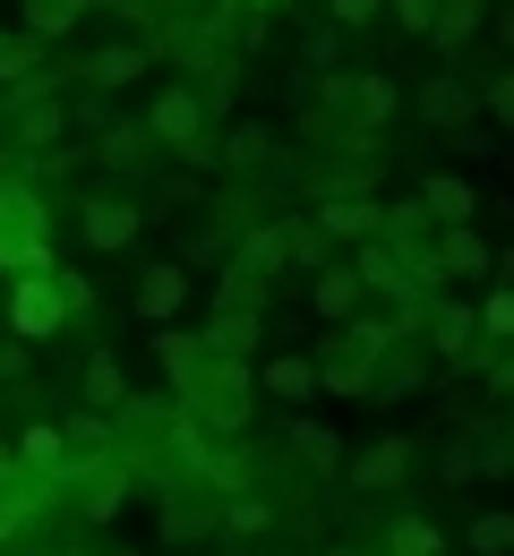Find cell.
<instances>
[{"instance_id":"17","label":"cell","mask_w":514,"mask_h":556,"mask_svg":"<svg viewBox=\"0 0 514 556\" xmlns=\"http://www.w3.org/2000/svg\"><path fill=\"white\" fill-rule=\"evenodd\" d=\"M154 359H163V377H172V394H180V386L206 368V334H180V326H163V334H154Z\"/></svg>"},{"instance_id":"40","label":"cell","mask_w":514,"mask_h":556,"mask_svg":"<svg viewBox=\"0 0 514 556\" xmlns=\"http://www.w3.org/2000/svg\"><path fill=\"white\" fill-rule=\"evenodd\" d=\"M0 43H9V35H0Z\"/></svg>"},{"instance_id":"25","label":"cell","mask_w":514,"mask_h":556,"mask_svg":"<svg viewBox=\"0 0 514 556\" xmlns=\"http://www.w3.org/2000/svg\"><path fill=\"white\" fill-rule=\"evenodd\" d=\"M472 317H480V343H514V282H498Z\"/></svg>"},{"instance_id":"19","label":"cell","mask_w":514,"mask_h":556,"mask_svg":"<svg viewBox=\"0 0 514 556\" xmlns=\"http://www.w3.org/2000/svg\"><path fill=\"white\" fill-rule=\"evenodd\" d=\"M472 112H480V94H472L463 77H438V86L421 94V121H438V129H463Z\"/></svg>"},{"instance_id":"29","label":"cell","mask_w":514,"mask_h":556,"mask_svg":"<svg viewBox=\"0 0 514 556\" xmlns=\"http://www.w3.org/2000/svg\"><path fill=\"white\" fill-rule=\"evenodd\" d=\"M514 548V514H472V556H506Z\"/></svg>"},{"instance_id":"32","label":"cell","mask_w":514,"mask_h":556,"mask_svg":"<svg viewBox=\"0 0 514 556\" xmlns=\"http://www.w3.org/2000/svg\"><path fill=\"white\" fill-rule=\"evenodd\" d=\"M472 471H480V454H472V445H438V480H472Z\"/></svg>"},{"instance_id":"9","label":"cell","mask_w":514,"mask_h":556,"mask_svg":"<svg viewBox=\"0 0 514 556\" xmlns=\"http://www.w3.org/2000/svg\"><path fill=\"white\" fill-rule=\"evenodd\" d=\"M9 112V129H17V146H35V154H61V138H70V112L52 103V94H26V103H0Z\"/></svg>"},{"instance_id":"11","label":"cell","mask_w":514,"mask_h":556,"mask_svg":"<svg viewBox=\"0 0 514 556\" xmlns=\"http://www.w3.org/2000/svg\"><path fill=\"white\" fill-rule=\"evenodd\" d=\"M498 266V249L472 231V223H454V231H438V275H454V282H472V275H489Z\"/></svg>"},{"instance_id":"2","label":"cell","mask_w":514,"mask_h":556,"mask_svg":"<svg viewBox=\"0 0 514 556\" xmlns=\"http://www.w3.org/2000/svg\"><path fill=\"white\" fill-rule=\"evenodd\" d=\"M172 403L198 419V428L231 437V428H249V403H258V368H249V359H223V351H206V368H198V377H189Z\"/></svg>"},{"instance_id":"18","label":"cell","mask_w":514,"mask_h":556,"mask_svg":"<svg viewBox=\"0 0 514 556\" xmlns=\"http://www.w3.org/2000/svg\"><path fill=\"white\" fill-rule=\"evenodd\" d=\"M292 445H300V463H309L317 480H335V471H343V437H335L326 419H292Z\"/></svg>"},{"instance_id":"38","label":"cell","mask_w":514,"mask_h":556,"mask_svg":"<svg viewBox=\"0 0 514 556\" xmlns=\"http://www.w3.org/2000/svg\"><path fill=\"white\" fill-rule=\"evenodd\" d=\"M240 9H266V0H240Z\"/></svg>"},{"instance_id":"21","label":"cell","mask_w":514,"mask_h":556,"mask_svg":"<svg viewBox=\"0 0 514 556\" xmlns=\"http://www.w3.org/2000/svg\"><path fill=\"white\" fill-rule=\"evenodd\" d=\"M231 266H240V275H284V266H292V249H284V223H258V231H249V249H240V257H231Z\"/></svg>"},{"instance_id":"24","label":"cell","mask_w":514,"mask_h":556,"mask_svg":"<svg viewBox=\"0 0 514 556\" xmlns=\"http://www.w3.org/2000/svg\"><path fill=\"white\" fill-rule=\"evenodd\" d=\"M17 9H26V35H35V43H52V35H70L77 17H86V0H17Z\"/></svg>"},{"instance_id":"28","label":"cell","mask_w":514,"mask_h":556,"mask_svg":"<svg viewBox=\"0 0 514 556\" xmlns=\"http://www.w3.org/2000/svg\"><path fill=\"white\" fill-rule=\"evenodd\" d=\"M386 548H394V556H438V522H421V514H403V522L386 531Z\"/></svg>"},{"instance_id":"31","label":"cell","mask_w":514,"mask_h":556,"mask_svg":"<svg viewBox=\"0 0 514 556\" xmlns=\"http://www.w3.org/2000/svg\"><path fill=\"white\" fill-rule=\"evenodd\" d=\"M103 154H112V163H138V154H147V129H138V121H121V129L103 138Z\"/></svg>"},{"instance_id":"10","label":"cell","mask_w":514,"mask_h":556,"mask_svg":"<svg viewBox=\"0 0 514 556\" xmlns=\"http://www.w3.org/2000/svg\"><path fill=\"white\" fill-rule=\"evenodd\" d=\"M412 206L429 214L438 231H454V223H472V214H480V189H472L463 172H438V180H421V198H412Z\"/></svg>"},{"instance_id":"5","label":"cell","mask_w":514,"mask_h":556,"mask_svg":"<svg viewBox=\"0 0 514 556\" xmlns=\"http://www.w3.org/2000/svg\"><path fill=\"white\" fill-rule=\"evenodd\" d=\"M52 257V214L26 180H0V266L9 275H35Z\"/></svg>"},{"instance_id":"13","label":"cell","mask_w":514,"mask_h":556,"mask_svg":"<svg viewBox=\"0 0 514 556\" xmlns=\"http://www.w3.org/2000/svg\"><path fill=\"white\" fill-rule=\"evenodd\" d=\"M180 300H189V275H180V266H147V275H138V317H147V326H172Z\"/></svg>"},{"instance_id":"20","label":"cell","mask_w":514,"mask_h":556,"mask_svg":"<svg viewBox=\"0 0 514 556\" xmlns=\"http://www.w3.org/2000/svg\"><path fill=\"white\" fill-rule=\"evenodd\" d=\"M480 17H489V0H438V17H429L438 52H463V43L480 35Z\"/></svg>"},{"instance_id":"8","label":"cell","mask_w":514,"mask_h":556,"mask_svg":"<svg viewBox=\"0 0 514 556\" xmlns=\"http://www.w3.org/2000/svg\"><path fill=\"white\" fill-rule=\"evenodd\" d=\"M361 275H352V257H326V266H317V282H309V308H317V317H326V326H352V317H361Z\"/></svg>"},{"instance_id":"34","label":"cell","mask_w":514,"mask_h":556,"mask_svg":"<svg viewBox=\"0 0 514 556\" xmlns=\"http://www.w3.org/2000/svg\"><path fill=\"white\" fill-rule=\"evenodd\" d=\"M480 103H489V121H506V129H514V70L489 77V94H480Z\"/></svg>"},{"instance_id":"12","label":"cell","mask_w":514,"mask_h":556,"mask_svg":"<svg viewBox=\"0 0 514 556\" xmlns=\"http://www.w3.org/2000/svg\"><path fill=\"white\" fill-rule=\"evenodd\" d=\"M258 334H266V308H215L206 317V351H223V359H249Z\"/></svg>"},{"instance_id":"6","label":"cell","mask_w":514,"mask_h":556,"mask_svg":"<svg viewBox=\"0 0 514 556\" xmlns=\"http://www.w3.org/2000/svg\"><path fill=\"white\" fill-rule=\"evenodd\" d=\"M421 326H429V351H438V359H454V368H489V351H480V317H472L463 300H429Z\"/></svg>"},{"instance_id":"1","label":"cell","mask_w":514,"mask_h":556,"mask_svg":"<svg viewBox=\"0 0 514 556\" xmlns=\"http://www.w3.org/2000/svg\"><path fill=\"white\" fill-rule=\"evenodd\" d=\"M403 334H412L403 308H394V317H352V326H335V334L317 343V359H309V368H317V394H368L377 351H394Z\"/></svg>"},{"instance_id":"23","label":"cell","mask_w":514,"mask_h":556,"mask_svg":"<svg viewBox=\"0 0 514 556\" xmlns=\"http://www.w3.org/2000/svg\"><path fill=\"white\" fill-rule=\"evenodd\" d=\"M317 223H326V240H368V231H377V206H368V198H326Z\"/></svg>"},{"instance_id":"37","label":"cell","mask_w":514,"mask_h":556,"mask_svg":"<svg viewBox=\"0 0 514 556\" xmlns=\"http://www.w3.org/2000/svg\"><path fill=\"white\" fill-rule=\"evenodd\" d=\"M498 35H506V43H514V17H498Z\"/></svg>"},{"instance_id":"42","label":"cell","mask_w":514,"mask_h":556,"mask_svg":"<svg viewBox=\"0 0 514 556\" xmlns=\"http://www.w3.org/2000/svg\"><path fill=\"white\" fill-rule=\"evenodd\" d=\"M506 266H514V257H506Z\"/></svg>"},{"instance_id":"41","label":"cell","mask_w":514,"mask_h":556,"mask_svg":"<svg viewBox=\"0 0 514 556\" xmlns=\"http://www.w3.org/2000/svg\"><path fill=\"white\" fill-rule=\"evenodd\" d=\"M112 556H121V548H112Z\"/></svg>"},{"instance_id":"33","label":"cell","mask_w":514,"mask_h":556,"mask_svg":"<svg viewBox=\"0 0 514 556\" xmlns=\"http://www.w3.org/2000/svg\"><path fill=\"white\" fill-rule=\"evenodd\" d=\"M386 9H394L403 35H429V17H438V0H386Z\"/></svg>"},{"instance_id":"35","label":"cell","mask_w":514,"mask_h":556,"mask_svg":"<svg viewBox=\"0 0 514 556\" xmlns=\"http://www.w3.org/2000/svg\"><path fill=\"white\" fill-rule=\"evenodd\" d=\"M489 377H498V386L514 394V359H489Z\"/></svg>"},{"instance_id":"22","label":"cell","mask_w":514,"mask_h":556,"mask_svg":"<svg viewBox=\"0 0 514 556\" xmlns=\"http://www.w3.org/2000/svg\"><path fill=\"white\" fill-rule=\"evenodd\" d=\"M86 403H95V412H121V403H129V368H121L112 351L86 359Z\"/></svg>"},{"instance_id":"3","label":"cell","mask_w":514,"mask_h":556,"mask_svg":"<svg viewBox=\"0 0 514 556\" xmlns=\"http://www.w3.org/2000/svg\"><path fill=\"white\" fill-rule=\"evenodd\" d=\"M77 308H86V282H77V275L35 266V275L9 282V334H17V343H43L52 326H70Z\"/></svg>"},{"instance_id":"26","label":"cell","mask_w":514,"mask_h":556,"mask_svg":"<svg viewBox=\"0 0 514 556\" xmlns=\"http://www.w3.org/2000/svg\"><path fill=\"white\" fill-rule=\"evenodd\" d=\"M284 249H292L300 266H326V223H317V214H300V223H284Z\"/></svg>"},{"instance_id":"27","label":"cell","mask_w":514,"mask_h":556,"mask_svg":"<svg viewBox=\"0 0 514 556\" xmlns=\"http://www.w3.org/2000/svg\"><path fill=\"white\" fill-rule=\"evenodd\" d=\"M231 163H240V172H266V163H275V129H258V121L231 129Z\"/></svg>"},{"instance_id":"14","label":"cell","mask_w":514,"mask_h":556,"mask_svg":"<svg viewBox=\"0 0 514 556\" xmlns=\"http://www.w3.org/2000/svg\"><path fill=\"white\" fill-rule=\"evenodd\" d=\"M77 223H86V240H95V249H129V240H138V223H147V214L129 206V198H95V206L77 214Z\"/></svg>"},{"instance_id":"4","label":"cell","mask_w":514,"mask_h":556,"mask_svg":"<svg viewBox=\"0 0 514 556\" xmlns=\"http://www.w3.org/2000/svg\"><path fill=\"white\" fill-rule=\"evenodd\" d=\"M138 129H147V146H172L180 163H215V129H206V94L198 86H154Z\"/></svg>"},{"instance_id":"39","label":"cell","mask_w":514,"mask_h":556,"mask_svg":"<svg viewBox=\"0 0 514 556\" xmlns=\"http://www.w3.org/2000/svg\"><path fill=\"white\" fill-rule=\"evenodd\" d=\"M61 556H77V548H61Z\"/></svg>"},{"instance_id":"15","label":"cell","mask_w":514,"mask_h":556,"mask_svg":"<svg viewBox=\"0 0 514 556\" xmlns=\"http://www.w3.org/2000/svg\"><path fill=\"white\" fill-rule=\"evenodd\" d=\"M258 386H266L275 403H309V394H317V368H309L300 351H275V359H258Z\"/></svg>"},{"instance_id":"7","label":"cell","mask_w":514,"mask_h":556,"mask_svg":"<svg viewBox=\"0 0 514 556\" xmlns=\"http://www.w3.org/2000/svg\"><path fill=\"white\" fill-rule=\"evenodd\" d=\"M403 471H412V437H377L368 454H352L335 480L361 488V496H386V488H403Z\"/></svg>"},{"instance_id":"36","label":"cell","mask_w":514,"mask_h":556,"mask_svg":"<svg viewBox=\"0 0 514 556\" xmlns=\"http://www.w3.org/2000/svg\"><path fill=\"white\" fill-rule=\"evenodd\" d=\"M9 463H17V454H9V437H0V471H9Z\"/></svg>"},{"instance_id":"30","label":"cell","mask_w":514,"mask_h":556,"mask_svg":"<svg viewBox=\"0 0 514 556\" xmlns=\"http://www.w3.org/2000/svg\"><path fill=\"white\" fill-rule=\"evenodd\" d=\"M377 9H386V0H326V26H335V35H352V26H368Z\"/></svg>"},{"instance_id":"16","label":"cell","mask_w":514,"mask_h":556,"mask_svg":"<svg viewBox=\"0 0 514 556\" xmlns=\"http://www.w3.org/2000/svg\"><path fill=\"white\" fill-rule=\"evenodd\" d=\"M147 77V43H103L95 61H86V86H103V94H121V86H138Z\"/></svg>"}]
</instances>
